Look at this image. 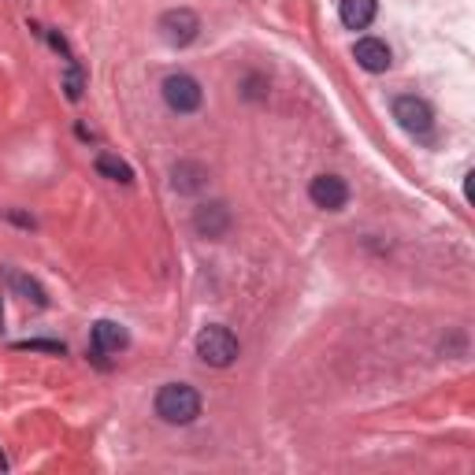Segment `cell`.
Returning a JSON list of instances; mask_svg holds the SVG:
<instances>
[{"mask_svg":"<svg viewBox=\"0 0 475 475\" xmlns=\"http://www.w3.org/2000/svg\"><path fill=\"white\" fill-rule=\"evenodd\" d=\"M156 416L164 424H175V427H186L201 416V394L186 383H168L156 394Z\"/></svg>","mask_w":475,"mask_h":475,"instance_id":"6da1fadb","label":"cell"},{"mask_svg":"<svg viewBox=\"0 0 475 475\" xmlns=\"http://www.w3.org/2000/svg\"><path fill=\"white\" fill-rule=\"evenodd\" d=\"M197 357L205 364H212V368H227V364L238 361V338L227 327L212 324V327H205L197 334Z\"/></svg>","mask_w":475,"mask_h":475,"instance_id":"7a4b0ae2","label":"cell"},{"mask_svg":"<svg viewBox=\"0 0 475 475\" xmlns=\"http://www.w3.org/2000/svg\"><path fill=\"white\" fill-rule=\"evenodd\" d=\"M160 34L171 49H186V45H194L197 34H201V19L189 12V8H171L160 15Z\"/></svg>","mask_w":475,"mask_h":475,"instance_id":"3957f363","label":"cell"},{"mask_svg":"<svg viewBox=\"0 0 475 475\" xmlns=\"http://www.w3.org/2000/svg\"><path fill=\"white\" fill-rule=\"evenodd\" d=\"M394 119H397L401 131L416 134V138H427L431 126H434V112L424 97H397L394 101Z\"/></svg>","mask_w":475,"mask_h":475,"instance_id":"277c9868","label":"cell"},{"mask_svg":"<svg viewBox=\"0 0 475 475\" xmlns=\"http://www.w3.org/2000/svg\"><path fill=\"white\" fill-rule=\"evenodd\" d=\"M164 101H168L171 112L189 115V112L201 108L205 93H201L197 78H189V75H168V78H164Z\"/></svg>","mask_w":475,"mask_h":475,"instance_id":"5b68a950","label":"cell"},{"mask_svg":"<svg viewBox=\"0 0 475 475\" xmlns=\"http://www.w3.org/2000/svg\"><path fill=\"white\" fill-rule=\"evenodd\" d=\"M308 197L315 208L338 212V208H345V201H350V186H345V178H338V175H315L308 186Z\"/></svg>","mask_w":475,"mask_h":475,"instance_id":"8992f818","label":"cell"},{"mask_svg":"<svg viewBox=\"0 0 475 475\" xmlns=\"http://www.w3.org/2000/svg\"><path fill=\"white\" fill-rule=\"evenodd\" d=\"M353 56H357L361 68H364V71H371V75L390 71V63H394L390 45H387V41H379V38H361V41H357V49H353Z\"/></svg>","mask_w":475,"mask_h":475,"instance_id":"52a82bcc","label":"cell"},{"mask_svg":"<svg viewBox=\"0 0 475 475\" xmlns=\"http://www.w3.org/2000/svg\"><path fill=\"white\" fill-rule=\"evenodd\" d=\"M194 227H197V234H205V238H224L227 227H231V212H227V205H219V201L201 205V208L194 212Z\"/></svg>","mask_w":475,"mask_h":475,"instance_id":"ba28073f","label":"cell"},{"mask_svg":"<svg viewBox=\"0 0 475 475\" xmlns=\"http://www.w3.org/2000/svg\"><path fill=\"white\" fill-rule=\"evenodd\" d=\"M126 345H131V334H126L123 324H112V320L93 324V350L97 353H119Z\"/></svg>","mask_w":475,"mask_h":475,"instance_id":"9c48e42d","label":"cell"},{"mask_svg":"<svg viewBox=\"0 0 475 475\" xmlns=\"http://www.w3.org/2000/svg\"><path fill=\"white\" fill-rule=\"evenodd\" d=\"M375 12H379V0H342V5H338L342 26H350V30H364V26H371Z\"/></svg>","mask_w":475,"mask_h":475,"instance_id":"30bf717a","label":"cell"},{"mask_svg":"<svg viewBox=\"0 0 475 475\" xmlns=\"http://www.w3.org/2000/svg\"><path fill=\"white\" fill-rule=\"evenodd\" d=\"M175 186L182 189V194H194V189H201L205 186V168L201 164H178L175 168Z\"/></svg>","mask_w":475,"mask_h":475,"instance_id":"8fae6325","label":"cell"},{"mask_svg":"<svg viewBox=\"0 0 475 475\" xmlns=\"http://www.w3.org/2000/svg\"><path fill=\"white\" fill-rule=\"evenodd\" d=\"M97 171H101L105 178H112V182H134V171L126 168L119 156H112V152H101V156H97Z\"/></svg>","mask_w":475,"mask_h":475,"instance_id":"7c38bea8","label":"cell"},{"mask_svg":"<svg viewBox=\"0 0 475 475\" xmlns=\"http://www.w3.org/2000/svg\"><path fill=\"white\" fill-rule=\"evenodd\" d=\"M12 282H15V287L26 294V297H34V305H45V294H41V287H38V282L34 279H23V275H12Z\"/></svg>","mask_w":475,"mask_h":475,"instance_id":"4fadbf2b","label":"cell"},{"mask_svg":"<svg viewBox=\"0 0 475 475\" xmlns=\"http://www.w3.org/2000/svg\"><path fill=\"white\" fill-rule=\"evenodd\" d=\"M63 89H68V97H71V101L82 97V71H78V68L68 71V82H63Z\"/></svg>","mask_w":475,"mask_h":475,"instance_id":"5bb4252c","label":"cell"},{"mask_svg":"<svg viewBox=\"0 0 475 475\" xmlns=\"http://www.w3.org/2000/svg\"><path fill=\"white\" fill-rule=\"evenodd\" d=\"M15 350H45V353H56V357H63V345H59V342H19Z\"/></svg>","mask_w":475,"mask_h":475,"instance_id":"9a60e30c","label":"cell"},{"mask_svg":"<svg viewBox=\"0 0 475 475\" xmlns=\"http://www.w3.org/2000/svg\"><path fill=\"white\" fill-rule=\"evenodd\" d=\"M8 468V461H5V453H0V471H5Z\"/></svg>","mask_w":475,"mask_h":475,"instance_id":"2e32d148","label":"cell"},{"mask_svg":"<svg viewBox=\"0 0 475 475\" xmlns=\"http://www.w3.org/2000/svg\"><path fill=\"white\" fill-rule=\"evenodd\" d=\"M0 320H5V312H0Z\"/></svg>","mask_w":475,"mask_h":475,"instance_id":"e0dca14e","label":"cell"}]
</instances>
